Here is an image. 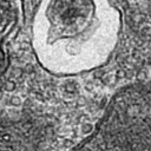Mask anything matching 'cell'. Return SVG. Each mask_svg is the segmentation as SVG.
Here are the masks:
<instances>
[{"instance_id":"6da1fadb","label":"cell","mask_w":151,"mask_h":151,"mask_svg":"<svg viewBox=\"0 0 151 151\" xmlns=\"http://www.w3.org/2000/svg\"><path fill=\"white\" fill-rule=\"evenodd\" d=\"M73 151H151V86L119 91Z\"/></svg>"},{"instance_id":"7a4b0ae2","label":"cell","mask_w":151,"mask_h":151,"mask_svg":"<svg viewBox=\"0 0 151 151\" xmlns=\"http://www.w3.org/2000/svg\"><path fill=\"white\" fill-rule=\"evenodd\" d=\"M48 130L33 117H19L0 122V151H39Z\"/></svg>"},{"instance_id":"3957f363","label":"cell","mask_w":151,"mask_h":151,"mask_svg":"<svg viewBox=\"0 0 151 151\" xmlns=\"http://www.w3.org/2000/svg\"><path fill=\"white\" fill-rule=\"evenodd\" d=\"M15 22V9L11 0H0V68L5 66L2 42Z\"/></svg>"}]
</instances>
